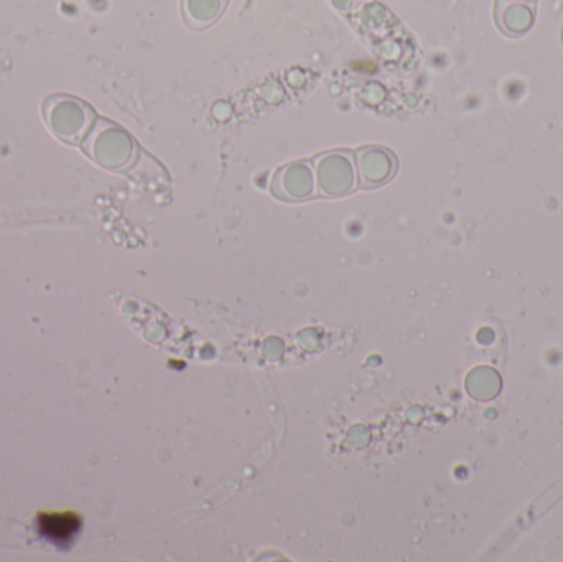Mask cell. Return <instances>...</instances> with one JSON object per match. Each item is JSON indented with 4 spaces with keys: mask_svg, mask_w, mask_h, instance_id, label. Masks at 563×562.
<instances>
[{
    "mask_svg": "<svg viewBox=\"0 0 563 562\" xmlns=\"http://www.w3.org/2000/svg\"><path fill=\"white\" fill-rule=\"evenodd\" d=\"M230 0H181V13L190 29L203 30L213 25Z\"/></svg>",
    "mask_w": 563,
    "mask_h": 562,
    "instance_id": "obj_1",
    "label": "cell"
}]
</instances>
